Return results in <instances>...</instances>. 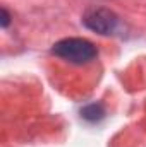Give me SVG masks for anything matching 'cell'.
Wrapping results in <instances>:
<instances>
[{
	"mask_svg": "<svg viewBox=\"0 0 146 147\" xmlns=\"http://www.w3.org/2000/svg\"><path fill=\"white\" fill-rule=\"evenodd\" d=\"M52 53L60 57V58H64V60H67V62H71V63L81 65V63L91 62L96 57L98 50L88 39H83V38H65V39H60V41H57L53 45Z\"/></svg>",
	"mask_w": 146,
	"mask_h": 147,
	"instance_id": "6da1fadb",
	"label": "cell"
},
{
	"mask_svg": "<svg viewBox=\"0 0 146 147\" xmlns=\"http://www.w3.org/2000/svg\"><path fill=\"white\" fill-rule=\"evenodd\" d=\"M83 22L88 29L100 34H110L117 28V16L107 9H91L84 14Z\"/></svg>",
	"mask_w": 146,
	"mask_h": 147,
	"instance_id": "7a4b0ae2",
	"label": "cell"
},
{
	"mask_svg": "<svg viewBox=\"0 0 146 147\" xmlns=\"http://www.w3.org/2000/svg\"><path fill=\"white\" fill-rule=\"evenodd\" d=\"M81 115H83V118L88 120V121H96V120H100V118L103 116V108H102L100 105L93 103V105L86 106L84 110L81 111Z\"/></svg>",
	"mask_w": 146,
	"mask_h": 147,
	"instance_id": "3957f363",
	"label": "cell"
},
{
	"mask_svg": "<svg viewBox=\"0 0 146 147\" xmlns=\"http://www.w3.org/2000/svg\"><path fill=\"white\" fill-rule=\"evenodd\" d=\"M9 26V14L5 9H2V28H7Z\"/></svg>",
	"mask_w": 146,
	"mask_h": 147,
	"instance_id": "277c9868",
	"label": "cell"
}]
</instances>
